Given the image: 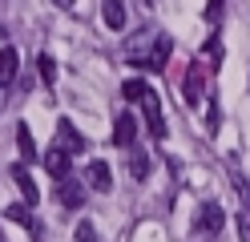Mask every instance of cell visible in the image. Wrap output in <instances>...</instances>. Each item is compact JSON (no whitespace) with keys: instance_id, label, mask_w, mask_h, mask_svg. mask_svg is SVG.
Returning a JSON list of instances; mask_svg holds the SVG:
<instances>
[{"instance_id":"obj_19","label":"cell","mask_w":250,"mask_h":242,"mask_svg":"<svg viewBox=\"0 0 250 242\" xmlns=\"http://www.w3.org/2000/svg\"><path fill=\"white\" fill-rule=\"evenodd\" d=\"M238 242H250V206L238 210Z\"/></svg>"},{"instance_id":"obj_22","label":"cell","mask_w":250,"mask_h":242,"mask_svg":"<svg viewBox=\"0 0 250 242\" xmlns=\"http://www.w3.org/2000/svg\"><path fill=\"white\" fill-rule=\"evenodd\" d=\"M53 4H57V8H73L77 0H53Z\"/></svg>"},{"instance_id":"obj_15","label":"cell","mask_w":250,"mask_h":242,"mask_svg":"<svg viewBox=\"0 0 250 242\" xmlns=\"http://www.w3.org/2000/svg\"><path fill=\"white\" fill-rule=\"evenodd\" d=\"M37 69H41V81H44V85H53V81H57V65H53L49 53H41V57H37Z\"/></svg>"},{"instance_id":"obj_3","label":"cell","mask_w":250,"mask_h":242,"mask_svg":"<svg viewBox=\"0 0 250 242\" xmlns=\"http://www.w3.org/2000/svg\"><path fill=\"white\" fill-rule=\"evenodd\" d=\"M57 150H65L69 157L85 150V137L77 133V125H73L69 117H61V121H57Z\"/></svg>"},{"instance_id":"obj_7","label":"cell","mask_w":250,"mask_h":242,"mask_svg":"<svg viewBox=\"0 0 250 242\" xmlns=\"http://www.w3.org/2000/svg\"><path fill=\"white\" fill-rule=\"evenodd\" d=\"M133 137H137V121H133V113H117V121H113V145L129 150Z\"/></svg>"},{"instance_id":"obj_18","label":"cell","mask_w":250,"mask_h":242,"mask_svg":"<svg viewBox=\"0 0 250 242\" xmlns=\"http://www.w3.org/2000/svg\"><path fill=\"white\" fill-rule=\"evenodd\" d=\"M206 57H210V65H214V69L222 65V41H218V37H210V41H206Z\"/></svg>"},{"instance_id":"obj_6","label":"cell","mask_w":250,"mask_h":242,"mask_svg":"<svg viewBox=\"0 0 250 242\" xmlns=\"http://www.w3.org/2000/svg\"><path fill=\"white\" fill-rule=\"evenodd\" d=\"M57 202L61 206H69V210H77L85 202V186L77 182V177H65V182H57Z\"/></svg>"},{"instance_id":"obj_9","label":"cell","mask_w":250,"mask_h":242,"mask_svg":"<svg viewBox=\"0 0 250 242\" xmlns=\"http://www.w3.org/2000/svg\"><path fill=\"white\" fill-rule=\"evenodd\" d=\"M4 218H12V222H21L33 238H41V222H37V214H28V206L24 202H12V206H4Z\"/></svg>"},{"instance_id":"obj_10","label":"cell","mask_w":250,"mask_h":242,"mask_svg":"<svg viewBox=\"0 0 250 242\" xmlns=\"http://www.w3.org/2000/svg\"><path fill=\"white\" fill-rule=\"evenodd\" d=\"M85 177H89V186L97 190V194H109V190H113V174H109V166H105V161H89Z\"/></svg>"},{"instance_id":"obj_14","label":"cell","mask_w":250,"mask_h":242,"mask_svg":"<svg viewBox=\"0 0 250 242\" xmlns=\"http://www.w3.org/2000/svg\"><path fill=\"white\" fill-rule=\"evenodd\" d=\"M17 145H21V157H24V161H37V145H33L28 125H17Z\"/></svg>"},{"instance_id":"obj_20","label":"cell","mask_w":250,"mask_h":242,"mask_svg":"<svg viewBox=\"0 0 250 242\" xmlns=\"http://www.w3.org/2000/svg\"><path fill=\"white\" fill-rule=\"evenodd\" d=\"M77 242H97V230H93V222H81V226H77Z\"/></svg>"},{"instance_id":"obj_1","label":"cell","mask_w":250,"mask_h":242,"mask_svg":"<svg viewBox=\"0 0 250 242\" xmlns=\"http://www.w3.org/2000/svg\"><path fill=\"white\" fill-rule=\"evenodd\" d=\"M142 113H146L149 133L162 141V137H166V117H162V101H158V93H153V89H146V93H142Z\"/></svg>"},{"instance_id":"obj_12","label":"cell","mask_w":250,"mask_h":242,"mask_svg":"<svg viewBox=\"0 0 250 242\" xmlns=\"http://www.w3.org/2000/svg\"><path fill=\"white\" fill-rule=\"evenodd\" d=\"M182 93H186V101H190V105H198V101H202V93H206V77H202V69H198V65H194L190 73H186Z\"/></svg>"},{"instance_id":"obj_16","label":"cell","mask_w":250,"mask_h":242,"mask_svg":"<svg viewBox=\"0 0 250 242\" xmlns=\"http://www.w3.org/2000/svg\"><path fill=\"white\" fill-rule=\"evenodd\" d=\"M129 174L137 177V182H146V174H149V157H146V154H133V157H129Z\"/></svg>"},{"instance_id":"obj_17","label":"cell","mask_w":250,"mask_h":242,"mask_svg":"<svg viewBox=\"0 0 250 242\" xmlns=\"http://www.w3.org/2000/svg\"><path fill=\"white\" fill-rule=\"evenodd\" d=\"M149 85H146V81H125V85H121V93H125V101H142V93H146Z\"/></svg>"},{"instance_id":"obj_21","label":"cell","mask_w":250,"mask_h":242,"mask_svg":"<svg viewBox=\"0 0 250 242\" xmlns=\"http://www.w3.org/2000/svg\"><path fill=\"white\" fill-rule=\"evenodd\" d=\"M210 16H218V12H222V0H210V8H206Z\"/></svg>"},{"instance_id":"obj_8","label":"cell","mask_w":250,"mask_h":242,"mask_svg":"<svg viewBox=\"0 0 250 242\" xmlns=\"http://www.w3.org/2000/svg\"><path fill=\"white\" fill-rule=\"evenodd\" d=\"M17 69H21V53L12 44H4V53H0V89H8L17 81Z\"/></svg>"},{"instance_id":"obj_13","label":"cell","mask_w":250,"mask_h":242,"mask_svg":"<svg viewBox=\"0 0 250 242\" xmlns=\"http://www.w3.org/2000/svg\"><path fill=\"white\" fill-rule=\"evenodd\" d=\"M44 170H49L57 182H65V177H69V154L65 150H49V154H44Z\"/></svg>"},{"instance_id":"obj_11","label":"cell","mask_w":250,"mask_h":242,"mask_svg":"<svg viewBox=\"0 0 250 242\" xmlns=\"http://www.w3.org/2000/svg\"><path fill=\"white\" fill-rule=\"evenodd\" d=\"M101 16H105V28H113V32H121L125 28V0H101Z\"/></svg>"},{"instance_id":"obj_5","label":"cell","mask_w":250,"mask_h":242,"mask_svg":"<svg viewBox=\"0 0 250 242\" xmlns=\"http://www.w3.org/2000/svg\"><path fill=\"white\" fill-rule=\"evenodd\" d=\"M8 177H12V182H17V190L24 194V206H37V202H41V190H37L33 174H28L24 166H12V170H8Z\"/></svg>"},{"instance_id":"obj_4","label":"cell","mask_w":250,"mask_h":242,"mask_svg":"<svg viewBox=\"0 0 250 242\" xmlns=\"http://www.w3.org/2000/svg\"><path fill=\"white\" fill-rule=\"evenodd\" d=\"M169 53H174V41H169L166 37V32H158V37H153V48H149V53H146V69H153V73H162L166 69V61H169Z\"/></svg>"},{"instance_id":"obj_2","label":"cell","mask_w":250,"mask_h":242,"mask_svg":"<svg viewBox=\"0 0 250 242\" xmlns=\"http://www.w3.org/2000/svg\"><path fill=\"white\" fill-rule=\"evenodd\" d=\"M222 222H226L222 206H218V202H202L198 206V218H194V230L198 234H218V230H222Z\"/></svg>"}]
</instances>
